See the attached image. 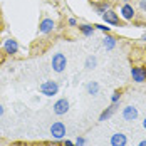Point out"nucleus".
Returning a JSON list of instances; mask_svg holds the SVG:
<instances>
[{"instance_id":"obj_6","label":"nucleus","mask_w":146,"mask_h":146,"mask_svg":"<svg viewBox=\"0 0 146 146\" xmlns=\"http://www.w3.org/2000/svg\"><path fill=\"white\" fill-rule=\"evenodd\" d=\"M3 50H5V54H9V56L17 54V52H19V42L15 40L14 37L5 39V40H3Z\"/></svg>"},{"instance_id":"obj_16","label":"nucleus","mask_w":146,"mask_h":146,"mask_svg":"<svg viewBox=\"0 0 146 146\" xmlns=\"http://www.w3.org/2000/svg\"><path fill=\"white\" fill-rule=\"evenodd\" d=\"M79 30H81L86 37H89V35H92V34H94L96 27H94V25H89V24H84V25H79Z\"/></svg>"},{"instance_id":"obj_7","label":"nucleus","mask_w":146,"mask_h":146,"mask_svg":"<svg viewBox=\"0 0 146 146\" xmlns=\"http://www.w3.org/2000/svg\"><path fill=\"white\" fill-rule=\"evenodd\" d=\"M54 29H56V22L50 17H44L39 24V32L40 34H50Z\"/></svg>"},{"instance_id":"obj_9","label":"nucleus","mask_w":146,"mask_h":146,"mask_svg":"<svg viewBox=\"0 0 146 146\" xmlns=\"http://www.w3.org/2000/svg\"><path fill=\"white\" fill-rule=\"evenodd\" d=\"M111 146H126L128 145V136L124 133H114L109 139Z\"/></svg>"},{"instance_id":"obj_10","label":"nucleus","mask_w":146,"mask_h":146,"mask_svg":"<svg viewBox=\"0 0 146 146\" xmlns=\"http://www.w3.org/2000/svg\"><path fill=\"white\" fill-rule=\"evenodd\" d=\"M102 20L106 22V24H109V25H117L119 24V17H117V14L114 12V10H106L104 14H102Z\"/></svg>"},{"instance_id":"obj_14","label":"nucleus","mask_w":146,"mask_h":146,"mask_svg":"<svg viewBox=\"0 0 146 146\" xmlns=\"http://www.w3.org/2000/svg\"><path fill=\"white\" fill-rule=\"evenodd\" d=\"M86 91H88V94H91V96H96V94L99 92V84H98V81H89L88 86H86Z\"/></svg>"},{"instance_id":"obj_26","label":"nucleus","mask_w":146,"mask_h":146,"mask_svg":"<svg viewBox=\"0 0 146 146\" xmlns=\"http://www.w3.org/2000/svg\"><path fill=\"white\" fill-rule=\"evenodd\" d=\"M143 128H145V129H146V117H145V119H143Z\"/></svg>"},{"instance_id":"obj_23","label":"nucleus","mask_w":146,"mask_h":146,"mask_svg":"<svg viewBox=\"0 0 146 146\" xmlns=\"http://www.w3.org/2000/svg\"><path fill=\"white\" fill-rule=\"evenodd\" d=\"M64 146H76V143H72V141H66Z\"/></svg>"},{"instance_id":"obj_11","label":"nucleus","mask_w":146,"mask_h":146,"mask_svg":"<svg viewBox=\"0 0 146 146\" xmlns=\"http://www.w3.org/2000/svg\"><path fill=\"white\" fill-rule=\"evenodd\" d=\"M119 14H121V17H123L124 20H133V17H134V7L129 5V3H124V5L121 7Z\"/></svg>"},{"instance_id":"obj_19","label":"nucleus","mask_w":146,"mask_h":146,"mask_svg":"<svg viewBox=\"0 0 146 146\" xmlns=\"http://www.w3.org/2000/svg\"><path fill=\"white\" fill-rule=\"evenodd\" d=\"M94 27H96V29H99V30H102V32H106V34H108V32L111 30V27H106V25H99V24H96Z\"/></svg>"},{"instance_id":"obj_27","label":"nucleus","mask_w":146,"mask_h":146,"mask_svg":"<svg viewBox=\"0 0 146 146\" xmlns=\"http://www.w3.org/2000/svg\"><path fill=\"white\" fill-rule=\"evenodd\" d=\"M141 40H146V35H143V37H141Z\"/></svg>"},{"instance_id":"obj_18","label":"nucleus","mask_w":146,"mask_h":146,"mask_svg":"<svg viewBox=\"0 0 146 146\" xmlns=\"http://www.w3.org/2000/svg\"><path fill=\"white\" fill-rule=\"evenodd\" d=\"M119 101H121V91H114L113 96H111V102L116 104V102H119Z\"/></svg>"},{"instance_id":"obj_4","label":"nucleus","mask_w":146,"mask_h":146,"mask_svg":"<svg viewBox=\"0 0 146 146\" xmlns=\"http://www.w3.org/2000/svg\"><path fill=\"white\" fill-rule=\"evenodd\" d=\"M52 109H54V114H57V116H64V114L69 113V101H67L66 98H60V99H57V101L54 102Z\"/></svg>"},{"instance_id":"obj_5","label":"nucleus","mask_w":146,"mask_h":146,"mask_svg":"<svg viewBox=\"0 0 146 146\" xmlns=\"http://www.w3.org/2000/svg\"><path fill=\"white\" fill-rule=\"evenodd\" d=\"M131 77H133V81H134L136 84H143V82H146V69L145 67H139V66L131 67Z\"/></svg>"},{"instance_id":"obj_22","label":"nucleus","mask_w":146,"mask_h":146,"mask_svg":"<svg viewBox=\"0 0 146 146\" xmlns=\"http://www.w3.org/2000/svg\"><path fill=\"white\" fill-rule=\"evenodd\" d=\"M139 7H141L143 10H146V0H139Z\"/></svg>"},{"instance_id":"obj_21","label":"nucleus","mask_w":146,"mask_h":146,"mask_svg":"<svg viewBox=\"0 0 146 146\" xmlns=\"http://www.w3.org/2000/svg\"><path fill=\"white\" fill-rule=\"evenodd\" d=\"M69 25H71V27H76V25H77V20H76V19H69Z\"/></svg>"},{"instance_id":"obj_1","label":"nucleus","mask_w":146,"mask_h":146,"mask_svg":"<svg viewBox=\"0 0 146 146\" xmlns=\"http://www.w3.org/2000/svg\"><path fill=\"white\" fill-rule=\"evenodd\" d=\"M39 91H40V94H44L47 98H52V96H56L59 92V84L56 81H44L39 86Z\"/></svg>"},{"instance_id":"obj_15","label":"nucleus","mask_w":146,"mask_h":146,"mask_svg":"<svg viewBox=\"0 0 146 146\" xmlns=\"http://www.w3.org/2000/svg\"><path fill=\"white\" fill-rule=\"evenodd\" d=\"M96 66H98V57H96V56H89V57H86L84 67H86L88 71H92V69H94Z\"/></svg>"},{"instance_id":"obj_25","label":"nucleus","mask_w":146,"mask_h":146,"mask_svg":"<svg viewBox=\"0 0 146 146\" xmlns=\"http://www.w3.org/2000/svg\"><path fill=\"white\" fill-rule=\"evenodd\" d=\"M138 146H146V139H143V141H141V143H139Z\"/></svg>"},{"instance_id":"obj_8","label":"nucleus","mask_w":146,"mask_h":146,"mask_svg":"<svg viewBox=\"0 0 146 146\" xmlns=\"http://www.w3.org/2000/svg\"><path fill=\"white\" fill-rule=\"evenodd\" d=\"M138 108H134V106H126L124 109H123V119L124 121H136L138 119Z\"/></svg>"},{"instance_id":"obj_20","label":"nucleus","mask_w":146,"mask_h":146,"mask_svg":"<svg viewBox=\"0 0 146 146\" xmlns=\"http://www.w3.org/2000/svg\"><path fill=\"white\" fill-rule=\"evenodd\" d=\"M86 145V139L82 138V136H79L77 139H76V146H84Z\"/></svg>"},{"instance_id":"obj_2","label":"nucleus","mask_w":146,"mask_h":146,"mask_svg":"<svg viewBox=\"0 0 146 146\" xmlns=\"http://www.w3.org/2000/svg\"><path fill=\"white\" fill-rule=\"evenodd\" d=\"M66 67H67V59H66V56L62 52H56L52 56V69L56 72H64Z\"/></svg>"},{"instance_id":"obj_3","label":"nucleus","mask_w":146,"mask_h":146,"mask_svg":"<svg viewBox=\"0 0 146 146\" xmlns=\"http://www.w3.org/2000/svg\"><path fill=\"white\" fill-rule=\"evenodd\" d=\"M50 136L54 138V139H64L66 138V124L62 123V121H56V123H52V126H50Z\"/></svg>"},{"instance_id":"obj_13","label":"nucleus","mask_w":146,"mask_h":146,"mask_svg":"<svg viewBox=\"0 0 146 146\" xmlns=\"http://www.w3.org/2000/svg\"><path fill=\"white\" fill-rule=\"evenodd\" d=\"M102 45H104L108 50L114 49V47H116V37H113V35H104V39H102Z\"/></svg>"},{"instance_id":"obj_17","label":"nucleus","mask_w":146,"mask_h":146,"mask_svg":"<svg viewBox=\"0 0 146 146\" xmlns=\"http://www.w3.org/2000/svg\"><path fill=\"white\" fill-rule=\"evenodd\" d=\"M109 7H111V5H109V2H102V3H96V5H94V9H96V12H98V14H104V12H106V10H109Z\"/></svg>"},{"instance_id":"obj_12","label":"nucleus","mask_w":146,"mask_h":146,"mask_svg":"<svg viewBox=\"0 0 146 146\" xmlns=\"http://www.w3.org/2000/svg\"><path fill=\"white\" fill-rule=\"evenodd\" d=\"M116 108H117V102H116V104H113V102H111V106H109V108H106V109H104V111L101 113V116H99V121H106V119H109V117L114 114Z\"/></svg>"},{"instance_id":"obj_24","label":"nucleus","mask_w":146,"mask_h":146,"mask_svg":"<svg viewBox=\"0 0 146 146\" xmlns=\"http://www.w3.org/2000/svg\"><path fill=\"white\" fill-rule=\"evenodd\" d=\"M3 113H5V109H3V106H2V104H0V117L3 116Z\"/></svg>"},{"instance_id":"obj_28","label":"nucleus","mask_w":146,"mask_h":146,"mask_svg":"<svg viewBox=\"0 0 146 146\" xmlns=\"http://www.w3.org/2000/svg\"><path fill=\"white\" fill-rule=\"evenodd\" d=\"M123 2H124V3H128V0H123Z\"/></svg>"}]
</instances>
